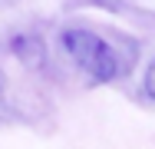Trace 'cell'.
Segmentation results:
<instances>
[{"label":"cell","mask_w":155,"mask_h":149,"mask_svg":"<svg viewBox=\"0 0 155 149\" xmlns=\"http://www.w3.org/2000/svg\"><path fill=\"white\" fill-rule=\"evenodd\" d=\"M60 43H63V50L73 57V63L89 73L93 83H112V80H119L125 73V60L119 57L116 43L102 40L99 33H93V30H86V27L63 30Z\"/></svg>","instance_id":"6da1fadb"},{"label":"cell","mask_w":155,"mask_h":149,"mask_svg":"<svg viewBox=\"0 0 155 149\" xmlns=\"http://www.w3.org/2000/svg\"><path fill=\"white\" fill-rule=\"evenodd\" d=\"M7 47L23 66H43V60H46V43L40 33H13Z\"/></svg>","instance_id":"7a4b0ae2"},{"label":"cell","mask_w":155,"mask_h":149,"mask_svg":"<svg viewBox=\"0 0 155 149\" xmlns=\"http://www.w3.org/2000/svg\"><path fill=\"white\" fill-rule=\"evenodd\" d=\"M142 93L155 103V57L149 60V66H145V76H142Z\"/></svg>","instance_id":"3957f363"},{"label":"cell","mask_w":155,"mask_h":149,"mask_svg":"<svg viewBox=\"0 0 155 149\" xmlns=\"http://www.w3.org/2000/svg\"><path fill=\"white\" fill-rule=\"evenodd\" d=\"M0 93H3V80H0Z\"/></svg>","instance_id":"277c9868"}]
</instances>
